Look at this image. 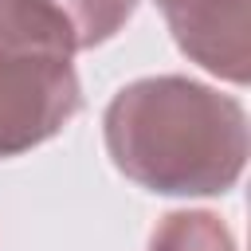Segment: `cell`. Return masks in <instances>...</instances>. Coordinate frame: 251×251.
Returning <instances> with one entry per match:
<instances>
[{
	"instance_id": "cell-1",
	"label": "cell",
	"mask_w": 251,
	"mask_h": 251,
	"mask_svg": "<svg viewBox=\"0 0 251 251\" xmlns=\"http://www.w3.org/2000/svg\"><path fill=\"white\" fill-rule=\"evenodd\" d=\"M118 173L161 196H224L239 184L251 126L239 98L188 75L126 82L102 114Z\"/></svg>"
},
{
	"instance_id": "cell-5",
	"label": "cell",
	"mask_w": 251,
	"mask_h": 251,
	"mask_svg": "<svg viewBox=\"0 0 251 251\" xmlns=\"http://www.w3.org/2000/svg\"><path fill=\"white\" fill-rule=\"evenodd\" d=\"M47 4L71 27L78 51H90V47L114 39L126 27V20L137 12V0H47Z\"/></svg>"
},
{
	"instance_id": "cell-2",
	"label": "cell",
	"mask_w": 251,
	"mask_h": 251,
	"mask_svg": "<svg viewBox=\"0 0 251 251\" xmlns=\"http://www.w3.org/2000/svg\"><path fill=\"white\" fill-rule=\"evenodd\" d=\"M75 55L47 0H0V161L43 145L82 110Z\"/></svg>"
},
{
	"instance_id": "cell-4",
	"label": "cell",
	"mask_w": 251,
	"mask_h": 251,
	"mask_svg": "<svg viewBox=\"0 0 251 251\" xmlns=\"http://www.w3.org/2000/svg\"><path fill=\"white\" fill-rule=\"evenodd\" d=\"M149 251H235V235L216 212L180 208L153 227Z\"/></svg>"
},
{
	"instance_id": "cell-3",
	"label": "cell",
	"mask_w": 251,
	"mask_h": 251,
	"mask_svg": "<svg viewBox=\"0 0 251 251\" xmlns=\"http://www.w3.org/2000/svg\"><path fill=\"white\" fill-rule=\"evenodd\" d=\"M157 8L192 63L231 86L251 78V0H157Z\"/></svg>"
}]
</instances>
